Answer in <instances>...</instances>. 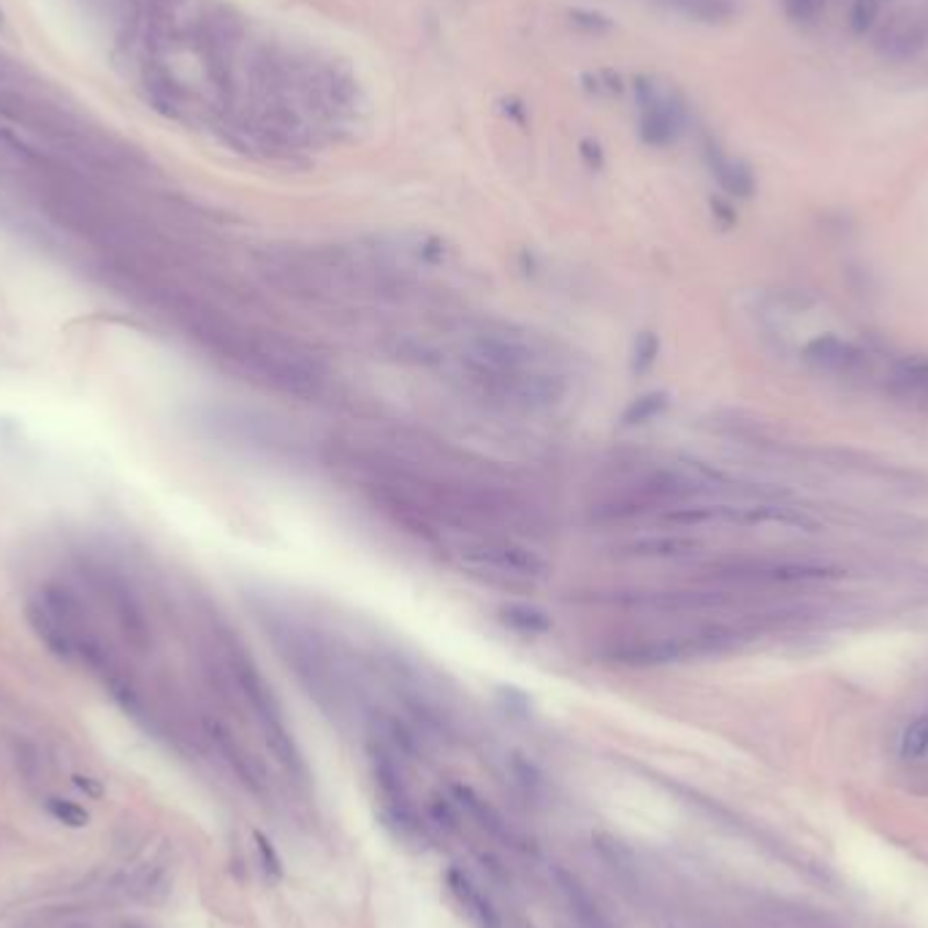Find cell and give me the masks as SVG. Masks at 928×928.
<instances>
[{
  "mask_svg": "<svg viewBox=\"0 0 928 928\" xmlns=\"http://www.w3.org/2000/svg\"><path fill=\"white\" fill-rule=\"evenodd\" d=\"M399 356L435 367L464 394L511 413H546L570 389L549 342L505 321L470 323L446 345L408 340Z\"/></svg>",
  "mask_w": 928,
  "mask_h": 928,
  "instance_id": "1",
  "label": "cell"
},
{
  "mask_svg": "<svg viewBox=\"0 0 928 928\" xmlns=\"http://www.w3.org/2000/svg\"><path fill=\"white\" fill-rule=\"evenodd\" d=\"M188 329L207 351L218 353L266 389L299 399H315L326 391V364L299 342L280 334L253 332L204 310H190Z\"/></svg>",
  "mask_w": 928,
  "mask_h": 928,
  "instance_id": "2",
  "label": "cell"
},
{
  "mask_svg": "<svg viewBox=\"0 0 928 928\" xmlns=\"http://www.w3.org/2000/svg\"><path fill=\"white\" fill-rule=\"evenodd\" d=\"M717 475L695 464L630 462L616 470L589 502L587 519L595 527H627L635 521L698 502L714 492Z\"/></svg>",
  "mask_w": 928,
  "mask_h": 928,
  "instance_id": "3",
  "label": "cell"
},
{
  "mask_svg": "<svg viewBox=\"0 0 928 928\" xmlns=\"http://www.w3.org/2000/svg\"><path fill=\"white\" fill-rule=\"evenodd\" d=\"M256 614L285 665L296 673V679L307 687L315 701L321 706L342 703L351 684L345 682L340 657L334 652L332 641L318 633L310 622L288 611H280L269 600L256 603Z\"/></svg>",
  "mask_w": 928,
  "mask_h": 928,
  "instance_id": "4",
  "label": "cell"
},
{
  "mask_svg": "<svg viewBox=\"0 0 928 928\" xmlns=\"http://www.w3.org/2000/svg\"><path fill=\"white\" fill-rule=\"evenodd\" d=\"M739 633L725 625L668 627V630H630L597 646V660L616 668H660L725 652L736 644Z\"/></svg>",
  "mask_w": 928,
  "mask_h": 928,
  "instance_id": "5",
  "label": "cell"
},
{
  "mask_svg": "<svg viewBox=\"0 0 928 928\" xmlns=\"http://www.w3.org/2000/svg\"><path fill=\"white\" fill-rule=\"evenodd\" d=\"M456 568L494 587L532 589L549 573L546 557L516 535H443L437 540Z\"/></svg>",
  "mask_w": 928,
  "mask_h": 928,
  "instance_id": "6",
  "label": "cell"
},
{
  "mask_svg": "<svg viewBox=\"0 0 928 928\" xmlns=\"http://www.w3.org/2000/svg\"><path fill=\"white\" fill-rule=\"evenodd\" d=\"M79 573L85 578L95 595L104 600L109 611H112L114 622L120 625L123 635L131 641L136 649H147L150 646L152 630H150V616L144 611V603L136 587L131 584V578L125 576L123 570L109 565L106 559L98 557H85L79 565Z\"/></svg>",
  "mask_w": 928,
  "mask_h": 928,
  "instance_id": "7",
  "label": "cell"
},
{
  "mask_svg": "<svg viewBox=\"0 0 928 928\" xmlns=\"http://www.w3.org/2000/svg\"><path fill=\"white\" fill-rule=\"evenodd\" d=\"M633 90L641 142L649 147H660V150L679 142L690 120V112L679 90H673L671 85L652 76H638Z\"/></svg>",
  "mask_w": 928,
  "mask_h": 928,
  "instance_id": "8",
  "label": "cell"
},
{
  "mask_svg": "<svg viewBox=\"0 0 928 928\" xmlns=\"http://www.w3.org/2000/svg\"><path fill=\"white\" fill-rule=\"evenodd\" d=\"M839 576L828 565L812 562H774V559H725L709 565L711 584L728 587H752V584H804V581H825Z\"/></svg>",
  "mask_w": 928,
  "mask_h": 928,
  "instance_id": "9",
  "label": "cell"
},
{
  "mask_svg": "<svg viewBox=\"0 0 928 928\" xmlns=\"http://www.w3.org/2000/svg\"><path fill=\"white\" fill-rule=\"evenodd\" d=\"M872 47L885 63H910L928 47V14L899 9L877 22Z\"/></svg>",
  "mask_w": 928,
  "mask_h": 928,
  "instance_id": "10",
  "label": "cell"
},
{
  "mask_svg": "<svg viewBox=\"0 0 928 928\" xmlns=\"http://www.w3.org/2000/svg\"><path fill=\"white\" fill-rule=\"evenodd\" d=\"M804 361L823 375H858L869 367V359L858 345L834 334H823L809 342L804 348Z\"/></svg>",
  "mask_w": 928,
  "mask_h": 928,
  "instance_id": "11",
  "label": "cell"
},
{
  "mask_svg": "<svg viewBox=\"0 0 928 928\" xmlns=\"http://www.w3.org/2000/svg\"><path fill=\"white\" fill-rule=\"evenodd\" d=\"M701 549V540L682 535V532H649V535L630 538L614 546V554L627 559H644V562H649V559L673 562V559L695 557Z\"/></svg>",
  "mask_w": 928,
  "mask_h": 928,
  "instance_id": "12",
  "label": "cell"
},
{
  "mask_svg": "<svg viewBox=\"0 0 928 928\" xmlns=\"http://www.w3.org/2000/svg\"><path fill=\"white\" fill-rule=\"evenodd\" d=\"M703 155H706L711 174L717 177L725 193L736 196V199H749L755 193V174L747 163L739 161V158H730L717 142H706Z\"/></svg>",
  "mask_w": 928,
  "mask_h": 928,
  "instance_id": "13",
  "label": "cell"
},
{
  "mask_svg": "<svg viewBox=\"0 0 928 928\" xmlns=\"http://www.w3.org/2000/svg\"><path fill=\"white\" fill-rule=\"evenodd\" d=\"M446 880H448V888H451V893H454L456 899H459V904H462L464 910H467V915H470V918H473L475 923H478V926H481V928H502L500 915H497V910L492 907V901L483 896L481 888H478V885H475V882L470 880L467 874L459 872V869H451Z\"/></svg>",
  "mask_w": 928,
  "mask_h": 928,
  "instance_id": "14",
  "label": "cell"
},
{
  "mask_svg": "<svg viewBox=\"0 0 928 928\" xmlns=\"http://www.w3.org/2000/svg\"><path fill=\"white\" fill-rule=\"evenodd\" d=\"M554 880H557L559 891H562V896H565V901H568L570 912L576 915V920L581 923V926H584V928H608L606 918H603V912L597 910V904H595V899H592V893H589L587 888L581 885V880H578L576 874L565 872V869H557V872H554Z\"/></svg>",
  "mask_w": 928,
  "mask_h": 928,
  "instance_id": "15",
  "label": "cell"
},
{
  "mask_svg": "<svg viewBox=\"0 0 928 928\" xmlns=\"http://www.w3.org/2000/svg\"><path fill=\"white\" fill-rule=\"evenodd\" d=\"M500 622L516 635H524V638H540V635L551 633V627H554L551 616L540 606H532V603H508V606H502Z\"/></svg>",
  "mask_w": 928,
  "mask_h": 928,
  "instance_id": "16",
  "label": "cell"
},
{
  "mask_svg": "<svg viewBox=\"0 0 928 928\" xmlns=\"http://www.w3.org/2000/svg\"><path fill=\"white\" fill-rule=\"evenodd\" d=\"M454 796L456 801H459V806H462L467 815L473 817L475 823L481 825L483 831H489L492 836H500V839H508V836H511L508 834V825L502 823V817L494 812V806L486 804L475 790H470V787L464 785H454Z\"/></svg>",
  "mask_w": 928,
  "mask_h": 928,
  "instance_id": "17",
  "label": "cell"
},
{
  "mask_svg": "<svg viewBox=\"0 0 928 928\" xmlns=\"http://www.w3.org/2000/svg\"><path fill=\"white\" fill-rule=\"evenodd\" d=\"M383 820L389 825L391 831L402 839V842H424L427 839V831H424V825L416 817V812L410 809L405 801H391L389 809L383 812Z\"/></svg>",
  "mask_w": 928,
  "mask_h": 928,
  "instance_id": "18",
  "label": "cell"
},
{
  "mask_svg": "<svg viewBox=\"0 0 928 928\" xmlns=\"http://www.w3.org/2000/svg\"><path fill=\"white\" fill-rule=\"evenodd\" d=\"M671 405V399L665 391H649V394H641L638 399H633L630 405L622 413V424L625 427H641V424H649L657 416H663L665 410Z\"/></svg>",
  "mask_w": 928,
  "mask_h": 928,
  "instance_id": "19",
  "label": "cell"
},
{
  "mask_svg": "<svg viewBox=\"0 0 928 928\" xmlns=\"http://www.w3.org/2000/svg\"><path fill=\"white\" fill-rule=\"evenodd\" d=\"M896 383L901 389L928 402V359L904 361L896 372Z\"/></svg>",
  "mask_w": 928,
  "mask_h": 928,
  "instance_id": "20",
  "label": "cell"
},
{
  "mask_svg": "<svg viewBox=\"0 0 928 928\" xmlns=\"http://www.w3.org/2000/svg\"><path fill=\"white\" fill-rule=\"evenodd\" d=\"M880 11H882V0H853V6H850V28L858 36H866V33H872L877 28V22H880Z\"/></svg>",
  "mask_w": 928,
  "mask_h": 928,
  "instance_id": "21",
  "label": "cell"
},
{
  "mask_svg": "<svg viewBox=\"0 0 928 928\" xmlns=\"http://www.w3.org/2000/svg\"><path fill=\"white\" fill-rule=\"evenodd\" d=\"M787 19L801 28H812L820 22L825 11V0H782Z\"/></svg>",
  "mask_w": 928,
  "mask_h": 928,
  "instance_id": "22",
  "label": "cell"
},
{
  "mask_svg": "<svg viewBox=\"0 0 928 928\" xmlns=\"http://www.w3.org/2000/svg\"><path fill=\"white\" fill-rule=\"evenodd\" d=\"M901 755L904 758H926L928 755V717H918L901 736Z\"/></svg>",
  "mask_w": 928,
  "mask_h": 928,
  "instance_id": "23",
  "label": "cell"
},
{
  "mask_svg": "<svg viewBox=\"0 0 928 928\" xmlns=\"http://www.w3.org/2000/svg\"><path fill=\"white\" fill-rule=\"evenodd\" d=\"M657 353H660V342L654 334H641L638 342H635V356H633V370L635 372H644L649 370L657 359Z\"/></svg>",
  "mask_w": 928,
  "mask_h": 928,
  "instance_id": "24",
  "label": "cell"
},
{
  "mask_svg": "<svg viewBox=\"0 0 928 928\" xmlns=\"http://www.w3.org/2000/svg\"><path fill=\"white\" fill-rule=\"evenodd\" d=\"M570 22H573L578 30H587V33H606V30L614 28V22H611L606 14H600V11H587V9L570 11Z\"/></svg>",
  "mask_w": 928,
  "mask_h": 928,
  "instance_id": "25",
  "label": "cell"
},
{
  "mask_svg": "<svg viewBox=\"0 0 928 928\" xmlns=\"http://www.w3.org/2000/svg\"><path fill=\"white\" fill-rule=\"evenodd\" d=\"M47 806H49V812H52V815H55L57 820H60V823L71 825V828H82V825H87V820H90L85 809H82V806L71 804V801H60V798H52V801H49Z\"/></svg>",
  "mask_w": 928,
  "mask_h": 928,
  "instance_id": "26",
  "label": "cell"
},
{
  "mask_svg": "<svg viewBox=\"0 0 928 928\" xmlns=\"http://www.w3.org/2000/svg\"><path fill=\"white\" fill-rule=\"evenodd\" d=\"M256 842H258V853H261V858H264V863H266V872L280 880V877H283V861H280V855L275 853L272 842H269L264 834H256Z\"/></svg>",
  "mask_w": 928,
  "mask_h": 928,
  "instance_id": "27",
  "label": "cell"
},
{
  "mask_svg": "<svg viewBox=\"0 0 928 928\" xmlns=\"http://www.w3.org/2000/svg\"><path fill=\"white\" fill-rule=\"evenodd\" d=\"M432 817H435L440 825H446V828H456V823H459L454 806L448 804V801H435V804H432Z\"/></svg>",
  "mask_w": 928,
  "mask_h": 928,
  "instance_id": "28",
  "label": "cell"
},
{
  "mask_svg": "<svg viewBox=\"0 0 928 928\" xmlns=\"http://www.w3.org/2000/svg\"><path fill=\"white\" fill-rule=\"evenodd\" d=\"M581 155L587 158L589 166H600L603 163V152H600V144L597 142H581Z\"/></svg>",
  "mask_w": 928,
  "mask_h": 928,
  "instance_id": "29",
  "label": "cell"
},
{
  "mask_svg": "<svg viewBox=\"0 0 928 928\" xmlns=\"http://www.w3.org/2000/svg\"><path fill=\"white\" fill-rule=\"evenodd\" d=\"M76 785L82 787V790H90V793H93V796H101V787H95V785H90V782H87V779H82V777H76Z\"/></svg>",
  "mask_w": 928,
  "mask_h": 928,
  "instance_id": "30",
  "label": "cell"
}]
</instances>
